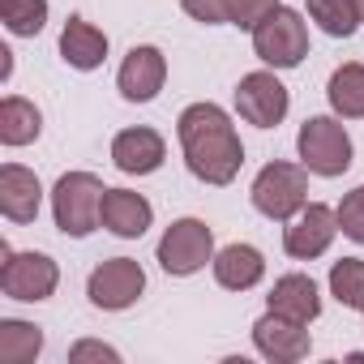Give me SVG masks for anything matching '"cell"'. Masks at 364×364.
Instances as JSON below:
<instances>
[{"label":"cell","instance_id":"obj_1","mask_svg":"<svg viewBox=\"0 0 364 364\" xmlns=\"http://www.w3.org/2000/svg\"><path fill=\"white\" fill-rule=\"evenodd\" d=\"M176 133H180L185 163L198 180H206V185H232L236 180V171L245 163V146L223 107H215V103L185 107L176 120Z\"/></svg>","mask_w":364,"mask_h":364},{"label":"cell","instance_id":"obj_27","mask_svg":"<svg viewBox=\"0 0 364 364\" xmlns=\"http://www.w3.org/2000/svg\"><path fill=\"white\" fill-rule=\"evenodd\" d=\"M185 14L202 26H223L228 22V0H180Z\"/></svg>","mask_w":364,"mask_h":364},{"label":"cell","instance_id":"obj_18","mask_svg":"<svg viewBox=\"0 0 364 364\" xmlns=\"http://www.w3.org/2000/svg\"><path fill=\"white\" fill-rule=\"evenodd\" d=\"M262 274H266V262H262V253L253 245H228L215 257V279L228 291H249V287L262 283Z\"/></svg>","mask_w":364,"mask_h":364},{"label":"cell","instance_id":"obj_7","mask_svg":"<svg viewBox=\"0 0 364 364\" xmlns=\"http://www.w3.org/2000/svg\"><path fill=\"white\" fill-rule=\"evenodd\" d=\"M0 287L9 300H48L60 283V270L48 253H14L9 245H0Z\"/></svg>","mask_w":364,"mask_h":364},{"label":"cell","instance_id":"obj_28","mask_svg":"<svg viewBox=\"0 0 364 364\" xmlns=\"http://www.w3.org/2000/svg\"><path fill=\"white\" fill-rule=\"evenodd\" d=\"M69 360H73V364H82V360H107V364H116L120 355H116L112 347H103V343H77V347L69 351Z\"/></svg>","mask_w":364,"mask_h":364},{"label":"cell","instance_id":"obj_12","mask_svg":"<svg viewBox=\"0 0 364 364\" xmlns=\"http://www.w3.org/2000/svg\"><path fill=\"white\" fill-rule=\"evenodd\" d=\"M116 82H120V95H124L129 103H150V99L163 90V82H167V60H163V52L150 48V43L133 48V52L124 56Z\"/></svg>","mask_w":364,"mask_h":364},{"label":"cell","instance_id":"obj_22","mask_svg":"<svg viewBox=\"0 0 364 364\" xmlns=\"http://www.w3.org/2000/svg\"><path fill=\"white\" fill-rule=\"evenodd\" d=\"M309 18L334 35V39H351L355 26H360V9H355V0H309Z\"/></svg>","mask_w":364,"mask_h":364},{"label":"cell","instance_id":"obj_15","mask_svg":"<svg viewBox=\"0 0 364 364\" xmlns=\"http://www.w3.org/2000/svg\"><path fill=\"white\" fill-rule=\"evenodd\" d=\"M154 210L141 193H129V189H107L103 193V228L120 240H137L146 228H150Z\"/></svg>","mask_w":364,"mask_h":364},{"label":"cell","instance_id":"obj_23","mask_svg":"<svg viewBox=\"0 0 364 364\" xmlns=\"http://www.w3.org/2000/svg\"><path fill=\"white\" fill-rule=\"evenodd\" d=\"M330 296L343 309H360L364 313V262L360 257H343L330 266Z\"/></svg>","mask_w":364,"mask_h":364},{"label":"cell","instance_id":"obj_19","mask_svg":"<svg viewBox=\"0 0 364 364\" xmlns=\"http://www.w3.org/2000/svg\"><path fill=\"white\" fill-rule=\"evenodd\" d=\"M43 129V116L31 99L22 95H9L5 103H0V141L5 146H31Z\"/></svg>","mask_w":364,"mask_h":364},{"label":"cell","instance_id":"obj_9","mask_svg":"<svg viewBox=\"0 0 364 364\" xmlns=\"http://www.w3.org/2000/svg\"><path fill=\"white\" fill-rule=\"evenodd\" d=\"M338 236V210L321 206V202H304L291 219H287V232H283V249L300 262H313L330 249V240Z\"/></svg>","mask_w":364,"mask_h":364},{"label":"cell","instance_id":"obj_3","mask_svg":"<svg viewBox=\"0 0 364 364\" xmlns=\"http://www.w3.org/2000/svg\"><path fill=\"white\" fill-rule=\"evenodd\" d=\"M253 52L274 69H296L309 56V26L296 9L279 5L253 26Z\"/></svg>","mask_w":364,"mask_h":364},{"label":"cell","instance_id":"obj_6","mask_svg":"<svg viewBox=\"0 0 364 364\" xmlns=\"http://www.w3.org/2000/svg\"><path fill=\"white\" fill-rule=\"evenodd\" d=\"M206 262H215V232L202 219H176L159 240V266L176 279L198 274Z\"/></svg>","mask_w":364,"mask_h":364},{"label":"cell","instance_id":"obj_24","mask_svg":"<svg viewBox=\"0 0 364 364\" xmlns=\"http://www.w3.org/2000/svg\"><path fill=\"white\" fill-rule=\"evenodd\" d=\"M0 22L9 35L35 39L48 22V0H0Z\"/></svg>","mask_w":364,"mask_h":364},{"label":"cell","instance_id":"obj_17","mask_svg":"<svg viewBox=\"0 0 364 364\" xmlns=\"http://www.w3.org/2000/svg\"><path fill=\"white\" fill-rule=\"evenodd\" d=\"M270 313L279 317H291L300 326H309L317 313H321V296H317V283L309 274H283L270 291Z\"/></svg>","mask_w":364,"mask_h":364},{"label":"cell","instance_id":"obj_26","mask_svg":"<svg viewBox=\"0 0 364 364\" xmlns=\"http://www.w3.org/2000/svg\"><path fill=\"white\" fill-rule=\"evenodd\" d=\"M270 9H279V0H228V22L240 31H253Z\"/></svg>","mask_w":364,"mask_h":364},{"label":"cell","instance_id":"obj_16","mask_svg":"<svg viewBox=\"0 0 364 364\" xmlns=\"http://www.w3.org/2000/svg\"><path fill=\"white\" fill-rule=\"evenodd\" d=\"M60 56L73 65V69H99L103 60H107V35L99 31V26H90L86 18H69L65 22V31H60Z\"/></svg>","mask_w":364,"mask_h":364},{"label":"cell","instance_id":"obj_29","mask_svg":"<svg viewBox=\"0 0 364 364\" xmlns=\"http://www.w3.org/2000/svg\"><path fill=\"white\" fill-rule=\"evenodd\" d=\"M355 9H360V22H364V0H355Z\"/></svg>","mask_w":364,"mask_h":364},{"label":"cell","instance_id":"obj_2","mask_svg":"<svg viewBox=\"0 0 364 364\" xmlns=\"http://www.w3.org/2000/svg\"><path fill=\"white\" fill-rule=\"evenodd\" d=\"M103 193L107 185L90 171H65L52 189V215L65 236H90L103 223Z\"/></svg>","mask_w":364,"mask_h":364},{"label":"cell","instance_id":"obj_25","mask_svg":"<svg viewBox=\"0 0 364 364\" xmlns=\"http://www.w3.org/2000/svg\"><path fill=\"white\" fill-rule=\"evenodd\" d=\"M338 232H343L347 240L364 245V185L343 198V206H338Z\"/></svg>","mask_w":364,"mask_h":364},{"label":"cell","instance_id":"obj_5","mask_svg":"<svg viewBox=\"0 0 364 364\" xmlns=\"http://www.w3.org/2000/svg\"><path fill=\"white\" fill-rule=\"evenodd\" d=\"M300 163L313 176H343L351 167V137L334 116H309L300 124Z\"/></svg>","mask_w":364,"mask_h":364},{"label":"cell","instance_id":"obj_10","mask_svg":"<svg viewBox=\"0 0 364 364\" xmlns=\"http://www.w3.org/2000/svg\"><path fill=\"white\" fill-rule=\"evenodd\" d=\"M287 86L274 73H245L236 86V112L257 129H274L287 116Z\"/></svg>","mask_w":364,"mask_h":364},{"label":"cell","instance_id":"obj_13","mask_svg":"<svg viewBox=\"0 0 364 364\" xmlns=\"http://www.w3.org/2000/svg\"><path fill=\"white\" fill-rule=\"evenodd\" d=\"M39 202H43V185L31 167H22V163L0 167V210H5L9 223H35Z\"/></svg>","mask_w":364,"mask_h":364},{"label":"cell","instance_id":"obj_11","mask_svg":"<svg viewBox=\"0 0 364 364\" xmlns=\"http://www.w3.org/2000/svg\"><path fill=\"white\" fill-rule=\"evenodd\" d=\"M253 343H257V351L266 355V360H274V364H296V360H304L309 355V330L300 326V321H291V317H279V313H266V317H257L253 321Z\"/></svg>","mask_w":364,"mask_h":364},{"label":"cell","instance_id":"obj_4","mask_svg":"<svg viewBox=\"0 0 364 364\" xmlns=\"http://www.w3.org/2000/svg\"><path fill=\"white\" fill-rule=\"evenodd\" d=\"M309 202V167H296V163H266L253 180V206L266 215V219H279L287 223L300 206Z\"/></svg>","mask_w":364,"mask_h":364},{"label":"cell","instance_id":"obj_21","mask_svg":"<svg viewBox=\"0 0 364 364\" xmlns=\"http://www.w3.org/2000/svg\"><path fill=\"white\" fill-rule=\"evenodd\" d=\"M39 351H43V330L39 326L18 321V317L0 321V360L5 364H31Z\"/></svg>","mask_w":364,"mask_h":364},{"label":"cell","instance_id":"obj_14","mask_svg":"<svg viewBox=\"0 0 364 364\" xmlns=\"http://www.w3.org/2000/svg\"><path fill=\"white\" fill-rule=\"evenodd\" d=\"M163 159H167V146L154 129H124L112 141V163L124 176H150V171H159Z\"/></svg>","mask_w":364,"mask_h":364},{"label":"cell","instance_id":"obj_20","mask_svg":"<svg viewBox=\"0 0 364 364\" xmlns=\"http://www.w3.org/2000/svg\"><path fill=\"white\" fill-rule=\"evenodd\" d=\"M326 99L343 120H364V65H338L330 73Z\"/></svg>","mask_w":364,"mask_h":364},{"label":"cell","instance_id":"obj_8","mask_svg":"<svg viewBox=\"0 0 364 364\" xmlns=\"http://www.w3.org/2000/svg\"><path fill=\"white\" fill-rule=\"evenodd\" d=\"M141 291H146V270L133 257H107L103 266L90 270V283H86L90 304L107 309V313H120V309L137 304Z\"/></svg>","mask_w":364,"mask_h":364}]
</instances>
